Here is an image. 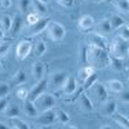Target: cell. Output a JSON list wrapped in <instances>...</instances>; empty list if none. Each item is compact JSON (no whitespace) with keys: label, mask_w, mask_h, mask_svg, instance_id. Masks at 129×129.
Masks as SVG:
<instances>
[{"label":"cell","mask_w":129,"mask_h":129,"mask_svg":"<svg viewBox=\"0 0 129 129\" xmlns=\"http://www.w3.org/2000/svg\"><path fill=\"white\" fill-rule=\"evenodd\" d=\"M47 35L53 41H61L66 36V28L58 22H49L47 27Z\"/></svg>","instance_id":"3957f363"},{"label":"cell","mask_w":129,"mask_h":129,"mask_svg":"<svg viewBox=\"0 0 129 129\" xmlns=\"http://www.w3.org/2000/svg\"><path fill=\"white\" fill-rule=\"evenodd\" d=\"M111 31H112V26L110 23L109 18H103V19H101L100 22L97 23V31L95 32H98V34L105 36L106 34H110Z\"/></svg>","instance_id":"9a60e30c"},{"label":"cell","mask_w":129,"mask_h":129,"mask_svg":"<svg viewBox=\"0 0 129 129\" xmlns=\"http://www.w3.org/2000/svg\"><path fill=\"white\" fill-rule=\"evenodd\" d=\"M120 95V101L124 103H129V90H123L121 93H119Z\"/></svg>","instance_id":"b9f144b4"},{"label":"cell","mask_w":129,"mask_h":129,"mask_svg":"<svg viewBox=\"0 0 129 129\" xmlns=\"http://www.w3.org/2000/svg\"><path fill=\"white\" fill-rule=\"evenodd\" d=\"M38 19H39V17H38V14H36V13H30V14L26 17V21H27L28 26L36 23V22H38Z\"/></svg>","instance_id":"ab89813d"},{"label":"cell","mask_w":129,"mask_h":129,"mask_svg":"<svg viewBox=\"0 0 129 129\" xmlns=\"http://www.w3.org/2000/svg\"><path fill=\"white\" fill-rule=\"evenodd\" d=\"M115 8L121 13H129V0H112Z\"/></svg>","instance_id":"4316f807"},{"label":"cell","mask_w":129,"mask_h":129,"mask_svg":"<svg viewBox=\"0 0 129 129\" xmlns=\"http://www.w3.org/2000/svg\"><path fill=\"white\" fill-rule=\"evenodd\" d=\"M2 71H3V63L0 62V72H2Z\"/></svg>","instance_id":"681fc988"},{"label":"cell","mask_w":129,"mask_h":129,"mask_svg":"<svg viewBox=\"0 0 129 129\" xmlns=\"http://www.w3.org/2000/svg\"><path fill=\"white\" fill-rule=\"evenodd\" d=\"M10 92V85L8 83H0V98L7 97Z\"/></svg>","instance_id":"836d02e7"},{"label":"cell","mask_w":129,"mask_h":129,"mask_svg":"<svg viewBox=\"0 0 129 129\" xmlns=\"http://www.w3.org/2000/svg\"><path fill=\"white\" fill-rule=\"evenodd\" d=\"M94 72H95V69H93L92 66H84V67H81V69L79 70L78 75H79V79H80V80L85 81V80H87L90 75H93Z\"/></svg>","instance_id":"484cf974"},{"label":"cell","mask_w":129,"mask_h":129,"mask_svg":"<svg viewBox=\"0 0 129 129\" xmlns=\"http://www.w3.org/2000/svg\"><path fill=\"white\" fill-rule=\"evenodd\" d=\"M32 8H34V12L38 16H45L48 13V7L45 3L40 2V0H32Z\"/></svg>","instance_id":"ffe728a7"},{"label":"cell","mask_w":129,"mask_h":129,"mask_svg":"<svg viewBox=\"0 0 129 129\" xmlns=\"http://www.w3.org/2000/svg\"><path fill=\"white\" fill-rule=\"evenodd\" d=\"M26 80H27L26 72H25L23 70H18V71L14 74V76L12 78V84L17 87V85H22V84H25Z\"/></svg>","instance_id":"cb8c5ba5"},{"label":"cell","mask_w":129,"mask_h":129,"mask_svg":"<svg viewBox=\"0 0 129 129\" xmlns=\"http://www.w3.org/2000/svg\"><path fill=\"white\" fill-rule=\"evenodd\" d=\"M111 57L107 53V49L88 45L85 48V62L89 63L93 69H105L110 66Z\"/></svg>","instance_id":"6da1fadb"},{"label":"cell","mask_w":129,"mask_h":129,"mask_svg":"<svg viewBox=\"0 0 129 129\" xmlns=\"http://www.w3.org/2000/svg\"><path fill=\"white\" fill-rule=\"evenodd\" d=\"M47 87H48V80L47 79H41L40 81H36V85L28 92V100L35 101L39 95H41L43 93H45Z\"/></svg>","instance_id":"52a82bcc"},{"label":"cell","mask_w":129,"mask_h":129,"mask_svg":"<svg viewBox=\"0 0 129 129\" xmlns=\"http://www.w3.org/2000/svg\"><path fill=\"white\" fill-rule=\"evenodd\" d=\"M90 92L95 97V100L100 102H105L107 100V95H109V90H107L106 85H103L102 83H94L90 88Z\"/></svg>","instance_id":"8992f818"},{"label":"cell","mask_w":129,"mask_h":129,"mask_svg":"<svg viewBox=\"0 0 129 129\" xmlns=\"http://www.w3.org/2000/svg\"><path fill=\"white\" fill-rule=\"evenodd\" d=\"M17 97H18L19 100L25 101V100L28 98V92L25 88H19V89H17Z\"/></svg>","instance_id":"f35d334b"},{"label":"cell","mask_w":129,"mask_h":129,"mask_svg":"<svg viewBox=\"0 0 129 129\" xmlns=\"http://www.w3.org/2000/svg\"><path fill=\"white\" fill-rule=\"evenodd\" d=\"M64 129H78L76 126H74V125H70V126H67V128H64Z\"/></svg>","instance_id":"7dc6e473"},{"label":"cell","mask_w":129,"mask_h":129,"mask_svg":"<svg viewBox=\"0 0 129 129\" xmlns=\"http://www.w3.org/2000/svg\"><path fill=\"white\" fill-rule=\"evenodd\" d=\"M114 120L116 124H119V126L124 128V129H129V119H126V117L121 114H116L114 116Z\"/></svg>","instance_id":"83f0119b"},{"label":"cell","mask_w":129,"mask_h":129,"mask_svg":"<svg viewBox=\"0 0 129 129\" xmlns=\"http://www.w3.org/2000/svg\"><path fill=\"white\" fill-rule=\"evenodd\" d=\"M79 106H80V109L84 111V112H92L93 111V103L90 101V98L88 95H85V94H81L79 97Z\"/></svg>","instance_id":"e0dca14e"},{"label":"cell","mask_w":129,"mask_h":129,"mask_svg":"<svg viewBox=\"0 0 129 129\" xmlns=\"http://www.w3.org/2000/svg\"><path fill=\"white\" fill-rule=\"evenodd\" d=\"M110 53L114 58L117 59H124L129 54V41L124 40L119 36H116L110 45Z\"/></svg>","instance_id":"7a4b0ae2"},{"label":"cell","mask_w":129,"mask_h":129,"mask_svg":"<svg viewBox=\"0 0 129 129\" xmlns=\"http://www.w3.org/2000/svg\"><path fill=\"white\" fill-rule=\"evenodd\" d=\"M85 41H87L88 45H92V47H98V48H103V49H107V40L103 35L98 34V32H92V34H88L85 36Z\"/></svg>","instance_id":"5b68a950"},{"label":"cell","mask_w":129,"mask_h":129,"mask_svg":"<svg viewBox=\"0 0 129 129\" xmlns=\"http://www.w3.org/2000/svg\"><path fill=\"white\" fill-rule=\"evenodd\" d=\"M31 49H32L31 41L30 40H22L21 43H18V45L16 48V56L19 59H25L31 53Z\"/></svg>","instance_id":"9c48e42d"},{"label":"cell","mask_w":129,"mask_h":129,"mask_svg":"<svg viewBox=\"0 0 129 129\" xmlns=\"http://www.w3.org/2000/svg\"><path fill=\"white\" fill-rule=\"evenodd\" d=\"M56 120H57V119H56V111H53V110L44 111V112H41L40 115H38V117H36L38 124H41V125L53 124Z\"/></svg>","instance_id":"7c38bea8"},{"label":"cell","mask_w":129,"mask_h":129,"mask_svg":"<svg viewBox=\"0 0 129 129\" xmlns=\"http://www.w3.org/2000/svg\"><path fill=\"white\" fill-rule=\"evenodd\" d=\"M116 110H117V105H116V101H114V100H106L101 106V112L105 116L115 115Z\"/></svg>","instance_id":"4fadbf2b"},{"label":"cell","mask_w":129,"mask_h":129,"mask_svg":"<svg viewBox=\"0 0 129 129\" xmlns=\"http://www.w3.org/2000/svg\"><path fill=\"white\" fill-rule=\"evenodd\" d=\"M67 76L69 75L64 71H56V72H53L50 75V78L48 80V84L53 88H62V85H63V83H64V80H66Z\"/></svg>","instance_id":"ba28073f"},{"label":"cell","mask_w":129,"mask_h":129,"mask_svg":"<svg viewBox=\"0 0 129 129\" xmlns=\"http://www.w3.org/2000/svg\"><path fill=\"white\" fill-rule=\"evenodd\" d=\"M34 102L38 107V110L41 111V112L48 111V110H53V107L56 106V98L49 93H43Z\"/></svg>","instance_id":"277c9868"},{"label":"cell","mask_w":129,"mask_h":129,"mask_svg":"<svg viewBox=\"0 0 129 129\" xmlns=\"http://www.w3.org/2000/svg\"><path fill=\"white\" fill-rule=\"evenodd\" d=\"M109 19H110V23H111V26H112V30H119V28H121L123 26H125L124 18H123L121 16H119V14H114V16H111Z\"/></svg>","instance_id":"603a6c76"},{"label":"cell","mask_w":129,"mask_h":129,"mask_svg":"<svg viewBox=\"0 0 129 129\" xmlns=\"http://www.w3.org/2000/svg\"><path fill=\"white\" fill-rule=\"evenodd\" d=\"M126 27H128V28H129V23H128V25H126Z\"/></svg>","instance_id":"db71d44e"},{"label":"cell","mask_w":129,"mask_h":129,"mask_svg":"<svg viewBox=\"0 0 129 129\" xmlns=\"http://www.w3.org/2000/svg\"><path fill=\"white\" fill-rule=\"evenodd\" d=\"M94 83H97V74L94 72L93 75H90V76L84 81V89H90L92 88V85L94 84Z\"/></svg>","instance_id":"d6a6232c"},{"label":"cell","mask_w":129,"mask_h":129,"mask_svg":"<svg viewBox=\"0 0 129 129\" xmlns=\"http://www.w3.org/2000/svg\"><path fill=\"white\" fill-rule=\"evenodd\" d=\"M0 5H2V8H4V9H8V8H10V5H12V0H0Z\"/></svg>","instance_id":"7bdbcfd3"},{"label":"cell","mask_w":129,"mask_h":129,"mask_svg":"<svg viewBox=\"0 0 129 129\" xmlns=\"http://www.w3.org/2000/svg\"><path fill=\"white\" fill-rule=\"evenodd\" d=\"M8 105H9V98L8 97H2L0 98V114H4Z\"/></svg>","instance_id":"8d00e7d4"},{"label":"cell","mask_w":129,"mask_h":129,"mask_svg":"<svg viewBox=\"0 0 129 129\" xmlns=\"http://www.w3.org/2000/svg\"><path fill=\"white\" fill-rule=\"evenodd\" d=\"M102 2H105V0H93V3H95V4H98V3H102Z\"/></svg>","instance_id":"c3c4849f"},{"label":"cell","mask_w":129,"mask_h":129,"mask_svg":"<svg viewBox=\"0 0 129 129\" xmlns=\"http://www.w3.org/2000/svg\"><path fill=\"white\" fill-rule=\"evenodd\" d=\"M40 2H43V3H48L49 0H40Z\"/></svg>","instance_id":"f907efd6"},{"label":"cell","mask_w":129,"mask_h":129,"mask_svg":"<svg viewBox=\"0 0 129 129\" xmlns=\"http://www.w3.org/2000/svg\"><path fill=\"white\" fill-rule=\"evenodd\" d=\"M10 49V44L9 43H0V57L5 56L7 53L9 52Z\"/></svg>","instance_id":"74e56055"},{"label":"cell","mask_w":129,"mask_h":129,"mask_svg":"<svg viewBox=\"0 0 129 129\" xmlns=\"http://www.w3.org/2000/svg\"><path fill=\"white\" fill-rule=\"evenodd\" d=\"M94 26V18L92 16H88V14H85V16H81L80 19H79V27L84 31H88L90 30L92 27Z\"/></svg>","instance_id":"d6986e66"},{"label":"cell","mask_w":129,"mask_h":129,"mask_svg":"<svg viewBox=\"0 0 129 129\" xmlns=\"http://www.w3.org/2000/svg\"><path fill=\"white\" fill-rule=\"evenodd\" d=\"M12 123H13V126L18 128V129H30L28 124L23 120L18 119V117H16V119H12Z\"/></svg>","instance_id":"1f68e13d"},{"label":"cell","mask_w":129,"mask_h":129,"mask_svg":"<svg viewBox=\"0 0 129 129\" xmlns=\"http://www.w3.org/2000/svg\"><path fill=\"white\" fill-rule=\"evenodd\" d=\"M110 66L114 69V70H121L123 69V64H121V59H117V58H114V57H111V59H110Z\"/></svg>","instance_id":"e575fe53"},{"label":"cell","mask_w":129,"mask_h":129,"mask_svg":"<svg viewBox=\"0 0 129 129\" xmlns=\"http://www.w3.org/2000/svg\"><path fill=\"white\" fill-rule=\"evenodd\" d=\"M31 0H18V8L21 13H27V10L30 9L31 5Z\"/></svg>","instance_id":"4dcf8cb0"},{"label":"cell","mask_w":129,"mask_h":129,"mask_svg":"<svg viewBox=\"0 0 129 129\" xmlns=\"http://www.w3.org/2000/svg\"><path fill=\"white\" fill-rule=\"evenodd\" d=\"M22 23H23V19H22V17H21V14H17L14 18H13V23H12V28H10V35L12 36H14V35H17L18 32H19V30H21V27H22Z\"/></svg>","instance_id":"7402d4cb"},{"label":"cell","mask_w":129,"mask_h":129,"mask_svg":"<svg viewBox=\"0 0 129 129\" xmlns=\"http://www.w3.org/2000/svg\"><path fill=\"white\" fill-rule=\"evenodd\" d=\"M3 39H4V30L0 28V41H2Z\"/></svg>","instance_id":"f6af8a7d"},{"label":"cell","mask_w":129,"mask_h":129,"mask_svg":"<svg viewBox=\"0 0 129 129\" xmlns=\"http://www.w3.org/2000/svg\"><path fill=\"white\" fill-rule=\"evenodd\" d=\"M56 2H57L59 5L64 7V8H71V7L74 5V0H56Z\"/></svg>","instance_id":"60d3db41"},{"label":"cell","mask_w":129,"mask_h":129,"mask_svg":"<svg viewBox=\"0 0 129 129\" xmlns=\"http://www.w3.org/2000/svg\"><path fill=\"white\" fill-rule=\"evenodd\" d=\"M106 88H107V90L119 94V93H121V92L124 90V85H123V83H121L120 80H117V79H111V80L107 81Z\"/></svg>","instance_id":"2e32d148"},{"label":"cell","mask_w":129,"mask_h":129,"mask_svg":"<svg viewBox=\"0 0 129 129\" xmlns=\"http://www.w3.org/2000/svg\"><path fill=\"white\" fill-rule=\"evenodd\" d=\"M31 72H32V78L36 81H40L44 76V64H43V62H35L32 64Z\"/></svg>","instance_id":"ac0fdd59"},{"label":"cell","mask_w":129,"mask_h":129,"mask_svg":"<svg viewBox=\"0 0 129 129\" xmlns=\"http://www.w3.org/2000/svg\"><path fill=\"white\" fill-rule=\"evenodd\" d=\"M106 2H112V0H106Z\"/></svg>","instance_id":"f5cc1de1"},{"label":"cell","mask_w":129,"mask_h":129,"mask_svg":"<svg viewBox=\"0 0 129 129\" xmlns=\"http://www.w3.org/2000/svg\"><path fill=\"white\" fill-rule=\"evenodd\" d=\"M56 119L61 124H66V123L70 121V115L66 111H63V110H57L56 111Z\"/></svg>","instance_id":"f546056e"},{"label":"cell","mask_w":129,"mask_h":129,"mask_svg":"<svg viewBox=\"0 0 129 129\" xmlns=\"http://www.w3.org/2000/svg\"><path fill=\"white\" fill-rule=\"evenodd\" d=\"M62 90L64 94L67 95H72L75 92L78 90V81L76 79H75L72 75H69V76L66 78V80H64L63 85H62Z\"/></svg>","instance_id":"8fae6325"},{"label":"cell","mask_w":129,"mask_h":129,"mask_svg":"<svg viewBox=\"0 0 129 129\" xmlns=\"http://www.w3.org/2000/svg\"><path fill=\"white\" fill-rule=\"evenodd\" d=\"M12 23H13V18L10 17L9 14L0 16V26H2V28L5 32L7 31H10V28H12Z\"/></svg>","instance_id":"d4e9b609"},{"label":"cell","mask_w":129,"mask_h":129,"mask_svg":"<svg viewBox=\"0 0 129 129\" xmlns=\"http://www.w3.org/2000/svg\"><path fill=\"white\" fill-rule=\"evenodd\" d=\"M0 129H10V126H8V125L4 124V123H0Z\"/></svg>","instance_id":"ee69618b"},{"label":"cell","mask_w":129,"mask_h":129,"mask_svg":"<svg viewBox=\"0 0 129 129\" xmlns=\"http://www.w3.org/2000/svg\"><path fill=\"white\" fill-rule=\"evenodd\" d=\"M35 129H41V128H35Z\"/></svg>","instance_id":"11a10c76"},{"label":"cell","mask_w":129,"mask_h":129,"mask_svg":"<svg viewBox=\"0 0 129 129\" xmlns=\"http://www.w3.org/2000/svg\"><path fill=\"white\" fill-rule=\"evenodd\" d=\"M47 52V45L44 44V41H38L34 47V56L35 57H41Z\"/></svg>","instance_id":"f1b7e54d"},{"label":"cell","mask_w":129,"mask_h":129,"mask_svg":"<svg viewBox=\"0 0 129 129\" xmlns=\"http://www.w3.org/2000/svg\"><path fill=\"white\" fill-rule=\"evenodd\" d=\"M23 111H25L26 116H28V117H36L39 115V110H38L35 102L28 98L23 101Z\"/></svg>","instance_id":"5bb4252c"},{"label":"cell","mask_w":129,"mask_h":129,"mask_svg":"<svg viewBox=\"0 0 129 129\" xmlns=\"http://www.w3.org/2000/svg\"><path fill=\"white\" fill-rule=\"evenodd\" d=\"M10 129H18V128H16V126H13V128H10Z\"/></svg>","instance_id":"816d5d0a"},{"label":"cell","mask_w":129,"mask_h":129,"mask_svg":"<svg viewBox=\"0 0 129 129\" xmlns=\"http://www.w3.org/2000/svg\"><path fill=\"white\" fill-rule=\"evenodd\" d=\"M49 22H50V21H49L48 18H44V17H43V18H39L36 23L28 26V32H30V35H38V34H40V32H43L44 30H47Z\"/></svg>","instance_id":"30bf717a"},{"label":"cell","mask_w":129,"mask_h":129,"mask_svg":"<svg viewBox=\"0 0 129 129\" xmlns=\"http://www.w3.org/2000/svg\"><path fill=\"white\" fill-rule=\"evenodd\" d=\"M119 38H121V39L129 41V28L126 27V25L123 26V27L119 30Z\"/></svg>","instance_id":"d590c367"},{"label":"cell","mask_w":129,"mask_h":129,"mask_svg":"<svg viewBox=\"0 0 129 129\" xmlns=\"http://www.w3.org/2000/svg\"><path fill=\"white\" fill-rule=\"evenodd\" d=\"M101 129H112V128H111L110 125H102V126H101Z\"/></svg>","instance_id":"bcb514c9"},{"label":"cell","mask_w":129,"mask_h":129,"mask_svg":"<svg viewBox=\"0 0 129 129\" xmlns=\"http://www.w3.org/2000/svg\"><path fill=\"white\" fill-rule=\"evenodd\" d=\"M21 114V110L17 105H8V107L4 111V116L5 117H9V119H16Z\"/></svg>","instance_id":"44dd1931"}]
</instances>
